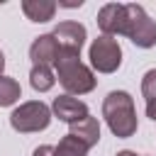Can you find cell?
I'll use <instances>...</instances> for the list:
<instances>
[{"label": "cell", "mask_w": 156, "mask_h": 156, "mask_svg": "<svg viewBox=\"0 0 156 156\" xmlns=\"http://www.w3.org/2000/svg\"><path fill=\"white\" fill-rule=\"evenodd\" d=\"M102 117L110 132L119 139L134 136L136 132V107L127 90H112L102 100Z\"/></svg>", "instance_id": "obj_1"}, {"label": "cell", "mask_w": 156, "mask_h": 156, "mask_svg": "<svg viewBox=\"0 0 156 156\" xmlns=\"http://www.w3.org/2000/svg\"><path fill=\"white\" fill-rule=\"evenodd\" d=\"M54 68H56V78L58 83L66 88V93L71 95H85L95 88L98 78L93 76V71L80 61V54H68V51H58L56 61H54Z\"/></svg>", "instance_id": "obj_2"}, {"label": "cell", "mask_w": 156, "mask_h": 156, "mask_svg": "<svg viewBox=\"0 0 156 156\" xmlns=\"http://www.w3.org/2000/svg\"><path fill=\"white\" fill-rule=\"evenodd\" d=\"M127 7V22H124V37L132 39L139 49H151L156 44V22L146 15V10L136 2L124 5Z\"/></svg>", "instance_id": "obj_3"}, {"label": "cell", "mask_w": 156, "mask_h": 156, "mask_svg": "<svg viewBox=\"0 0 156 156\" xmlns=\"http://www.w3.org/2000/svg\"><path fill=\"white\" fill-rule=\"evenodd\" d=\"M51 122V110L41 102V100H29L22 102L20 107L12 110L10 115V124L15 132L20 134H32V132H41L46 129Z\"/></svg>", "instance_id": "obj_4"}, {"label": "cell", "mask_w": 156, "mask_h": 156, "mask_svg": "<svg viewBox=\"0 0 156 156\" xmlns=\"http://www.w3.org/2000/svg\"><path fill=\"white\" fill-rule=\"evenodd\" d=\"M90 63L100 73H115L122 63V46L115 37H98L90 44Z\"/></svg>", "instance_id": "obj_5"}, {"label": "cell", "mask_w": 156, "mask_h": 156, "mask_svg": "<svg viewBox=\"0 0 156 156\" xmlns=\"http://www.w3.org/2000/svg\"><path fill=\"white\" fill-rule=\"evenodd\" d=\"M51 37L58 44V51H68V54H80V46L85 44V27L80 22H61L56 24V29L51 32Z\"/></svg>", "instance_id": "obj_6"}, {"label": "cell", "mask_w": 156, "mask_h": 156, "mask_svg": "<svg viewBox=\"0 0 156 156\" xmlns=\"http://www.w3.org/2000/svg\"><path fill=\"white\" fill-rule=\"evenodd\" d=\"M124 22H127V7L122 2H107L98 12V27L102 29L105 37L124 34Z\"/></svg>", "instance_id": "obj_7"}, {"label": "cell", "mask_w": 156, "mask_h": 156, "mask_svg": "<svg viewBox=\"0 0 156 156\" xmlns=\"http://www.w3.org/2000/svg\"><path fill=\"white\" fill-rule=\"evenodd\" d=\"M51 110H54V115H56L61 122H66V124H76V122H80L83 117L90 115V112H88V105H85L83 100L73 98V95H58V98H54Z\"/></svg>", "instance_id": "obj_8"}, {"label": "cell", "mask_w": 156, "mask_h": 156, "mask_svg": "<svg viewBox=\"0 0 156 156\" xmlns=\"http://www.w3.org/2000/svg\"><path fill=\"white\" fill-rule=\"evenodd\" d=\"M56 56H58V44L51 34L37 37L29 46V58H32L34 66H49V63L56 61Z\"/></svg>", "instance_id": "obj_9"}, {"label": "cell", "mask_w": 156, "mask_h": 156, "mask_svg": "<svg viewBox=\"0 0 156 156\" xmlns=\"http://www.w3.org/2000/svg\"><path fill=\"white\" fill-rule=\"evenodd\" d=\"M68 134L71 136H76L78 141H83L88 149L90 146H95L98 141H100V124H98V119L95 117H83L80 122H76V124H71V129H68Z\"/></svg>", "instance_id": "obj_10"}, {"label": "cell", "mask_w": 156, "mask_h": 156, "mask_svg": "<svg viewBox=\"0 0 156 156\" xmlns=\"http://www.w3.org/2000/svg\"><path fill=\"white\" fill-rule=\"evenodd\" d=\"M22 12L32 22H49L54 17V12H56V2L54 0H24Z\"/></svg>", "instance_id": "obj_11"}, {"label": "cell", "mask_w": 156, "mask_h": 156, "mask_svg": "<svg viewBox=\"0 0 156 156\" xmlns=\"http://www.w3.org/2000/svg\"><path fill=\"white\" fill-rule=\"evenodd\" d=\"M29 83H32L34 90L46 93V90L54 88L56 76H54V71H51L49 66H32V71H29Z\"/></svg>", "instance_id": "obj_12"}, {"label": "cell", "mask_w": 156, "mask_h": 156, "mask_svg": "<svg viewBox=\"0 0 156 156\" xmlns=\"http://www.w3.org/2000/svg\"><path fill=\"white\" fill-rule=\"evenodd\" d=\"M22 90H20V83L10 76H0V107H10L20 100Z\"/></svg>", "instance_id": "obj_13"}, {"label": "cell", "mask_w": 156, "mask_h": 156, "mask_svg": "<svg viewBox=\"0 0 156 156\" xmlns=\"http://www.w3.org/2000/svg\"><path fill=\"white\" fill-rule=\"evenodd\" d=\"M88 154V146L83 141H78L76 136L66 134L56 146H54V154L51 156H85Z\"/></svg>", "instance_id": "obj_14"}, {"label": "cell", "mask_w": 156, "mask_h": 156, "mask_svg": "<svg viewBox=\"0 0 156 156\" xmlns=\"http://www.w3.org/2000/svg\"><path fill=\"white\" fill-rule=\"evenodd\" d=\"M141 93H144L146 102L156 100V68H149L144 73V78H141Z\"/></svg>", "instance_id": "obj_15"}, {"label": "cell", "mask_w": 156, "mask_h": 156, "mask_svg": "<svg viewBox=\"0 0 156 156\" xmlns=\"http://www.w3.org/2000/svg\"><path fill=\"white\" fill-rule=\"evenodd\" d=\"M51 154H54V146L41 144V146H37V149H34V154H32V156H51Z\"/></svg>", "instance_id": "obj_16"}, {"label": "cell", "mask_w": 156, "mask_h": 156, "mask_svg": "<svg viewBox=\"0 0 156 156\" xmlns=\"http://www.w3.org/2000/svg\"><path fill=\"white\" fill-rule=\"evenodd\" d=\"M146 117L156 122V100H149L146 102Z\"/></svg>", "instance_id": "obj_17"}, {"label": "cell", "mask_w": 156, "mask_h": 156, "mask_svg": "<svg viewBox=\"0 0 156 156\" xmlns=\"http://www.w3.org/2000/svg\"><path fill=\"white\" fill-rule=\"evenodd\" d=\"M115 156H136V154H134V151H129V149H124V151H117Z\"/></svg>", "instance_id": "obj_18"}, {"label": "cell", "mask_w": 156, "mask_h": 156, "mask_svg": "<svg viewBox=\"0 0 156 156\" xmlns=\"http://www.w3.org/2000/svg\"><path fill=\"white\" fill-rule=\"evenodd\" d=\"M2 68H5V54L0 51V76H2Z\"/></svg>", "instance_id": "obj_19"}]
</instances>
